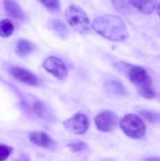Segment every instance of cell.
Returning <instances> with one entry per match:
<instances>
[{
    "mask_svg": "<svg viewBox=\"0 0 160 161\" xmlns=\"http://www.w3.org/2000/svg\"><path fill=\"white\" fill-rule=\"evenodd\" d=\"M91 26L96 33L110 41L123 42L128 38V31L124 21L112 14L96 17Z\"/></svg>",
    "mask_w": 160,
    "mask_h": 161,
    "instance_id": "obj_1",
    "label": "cell"
},
{
    "mask_svg": "<svg viewBox=\"0 0 160 161\" xmlns=\"http://www.w3.org/2000/svg\"><path fill=\"white\" fill-rule=\"evenodd\" d=\"M126 69V74L132 84L135 85L138 92L145 99H153L157 93L153 88V82L148 72L141 66H132Z\"/></svg>",
    "mask_w": 160,
    "mask_h": 161,
    "instance_id": "obj_2",
    "label": "cell"
},
{
    "mask_svg": "<svg viewBox=\"0 0 160 161\" xmlns=\"http://www.w3.org/2000/svg\"><path fill=\"white\" fill-rule=\"evenodd\" d=\"M121 129L129 138L139 140L144 137L146 126L142 119L135 114H126L120 123Z\"/></svg>",
    "mask_w": 160,
    "mask_h": 161,
    "instance_id": "obj_3",
    "label": "cell"
},
{
    "mask_svg": "<svg viewBox=\"0 0 160 161\" xmlns=\"http://www.w3.org/2000/svg\"><path fill=\"white\" fill-rule=\"evenodd\" d=\"M66 20L69 25L78 32L85 34L91 29V22L86 12L79 7L71 5L65 12Z\"/></svg>",
    "mask_w": 160,
    "mask_h": 161,
    "instance_id": "obj_4",
    "label": "cell"
},
{
    "mask_svg": "<svg viewBox=\"0 0 160 161\" xmlns=\"http://www.w3.org/2000/svg\"><path fill=\"white\" fill-rule=\"evenodd\" d=\"M63 126L67 131L75 135L85 134L90 126V121L87 115L83 113H76L73 117L63 122Z\"/></svg>",
    "mask_w": 160,
    "mask_h": 161,
    "instance_id": "obj_5",
    "label": "cell"
},
{
    "mask_svg": "<svg viewBox=\"0 0 160 161\" xmlns=\"http://www.w3.org/2000/svg\"><path fill=\"white\" fill-rule=\"evenodd\" d=\"M94 123L99 131L108 133L113 131L117 127L119 124V118L117 114L112 111H104L95 117Z\"/></svg>",
    "mask_w": 160,
    "mask_h": 161,
    "instance_id": "obj_6",
    "label": "cell"
},
{
    "mask_svg": "<svg viewBox=\"0 0 160 161\" xmlns=\"http://www.w3.org/2000/svg\"><path fill=\"white\" fill-rule=\"evenodd\" d=\"M42 66L48 73H50L59 80L65 79L68 75V70L65 63L57 57L47 58L43 61Z\"/></svg>",
    "mask_w": 160,
    "mask_h": 161,
    "instance_id": "obj_7",
    "label": "cell"
},
{
    "mask_svg": "<svg viewBox=\"0 0 160 161\" xmlns=\"http://www.w3.org/2000/svg\"><path fill=\"white\" fill-rule=\"evenodd\" d=\"M9 73L14 78H16L17 80H19L22 83H25V84H27L30 86L38 85L37 76L33 73H31L30 71H28L25 68L12 67L9 69Z\"/></svg>",
    "mask_w": 160,
    "mask_h": 161,
    "instance_id": "obj_8",
    "label": "cell"
},
{
    "mask_svg": "<svg viewBox=\"0 0 160 161\" xmlns=\"http://www.w3.org/2000/svg\"><path fill=\"white\" fill-rule=\"evenodd\" d=\"M28 139L29 141L41 148H46V149H52L55 147V142L52 140V138L44 133V132H41V131H36V132H32L28 135Z\"/></svg>",
    "mask_w": 160,
    "mask_h": 161,
    "instance_id": "obj_9",
    "label": "cell"
},
{
    "mask_svg": "<svg viewBox=\"0 0 160 161\" xmlns=\"http://www.w3.org/2000/svg\"><path fill=\"white\" fill-rule=\"evenodd\" d=\"M33 111L34 113L41 119L47 122H55L56 118L53 114L51 108L42 101H36L33 104Z\"/></svg>",
    "mask_w": 160,
    "mask_h": 161,
    "instance_id": "obj_10",
    "label": "cell"
},
{
    "mask_svg": "<svg viewBox=\"0 0 160 161\" xmlns=\"http://www.w3.org/2000/svg\"><path fill=\"white\" fill-rule=\"evenodd\" d=\"M157 0H131L132 8L143 14H151L157 8Z\"/></svg>",
    "mask_w": 160,
    "mask_h": 161,
    "instance_id": "obj_11",
    "label": "cell"
},
{
    "mask_svg": "<svg viewBox=\"0 0 160 161\" xmlns=\"http://www.w3.org/2000/svg\"><path fill=\"white\" fill-rule=\"evenodd\" d=\"M4 8L6 13L8 16L14 19H21V20L25 18V14L21 7L14 0H4Z\"/></svg>",
    "mask_w": 160,
    "mask_h": 161,
    "instance_id": "obj_12",
    "label": "cell"
},
{
    "mask_svg": "<svg viewBox=\"0 0 160 161\" xmlns=\"http://www.w3.org/2000/svg\"><path fill=\"white\" fill-rule=\"evenodd\" d=\"M35 48V45L27 41V40H19V42H17V45H16V54L19 56V57H25L27 56L28 54H30Z\"/></svg>",
    "mask_w": 160,
    "mask_h": 161,
    "instance_id": "obj_13",
    "label": "cell"
},
{
    "mask_svg": "<svg viewBox=\"0 0 160 161\" xmlns=\"http://www.w3.org/2000/svg\"><path fill=\"white\" fill-rule=\"evenodd\" d=\"M105 88H106V91L109 93H112V94H118V95H122V94H124L125 93V91H124V88L123 87V85L117 81V80H110V81H108L106 84H105Z\"/></svg>",
    "mask_w": 160,
    "mask_h": 161,
    "instance_id": "obj_14",
    "label": "cell"
},
{
    "mask_svg": "<svg viewBox=\"0 0 160 161\" xmlns=\"http://www.w3.org/2000/svg\"><path fill=\"white\" fill-rule=\"evenodd\" d=\"M112 3L115 8L124 14H126L133 9L131 0H112Z\"/></svg>",
    "mask_w": 160,
    "mask_h": 161,
    "instance_id": "obj_15",
    "label": "cell"
},
{
    "mask_svg": "<svg viewBox=\"0 0 160 161\" xmlns=\"http://www.w3.org/2000/svg\"><path fill=\"white\" fill-rule=\"evenodd\" d=\"M14 30L13 24L8 19H4L0 22V36L2 38L9 37Z\"/></svg>",
    "mask_w": 160,
    "mask_h": 161,
    "instance_id": "obj_16",
    "label": "cell"
},
{
    "mask_svg": "<svg viewBox=\"0 0 160 161\" xmlns=\"http://www.w3.org/2000/svg\"><path fill=\"white\" fill-rule=\"evenodd\" d=\"M141 116L149 123H160V114L151 110H141Z\"/></svg>",
    "mask_w": 160,
    "mask_h": 161,
    "instance_id": "obj_17",
    "label": "cell"
},
{
    "mask_svg": "<svg viewBox=\"0 0 160 161\" xmlns=\"http://www.w3.org/2000/svg\"><path fill=\"white\" fill-rule=\"evenodd\" d=\"M12 147L6 144H0V161H5L8 159L12 154Z\"/></svg>",
    "mask_w": 160,
    "mask_h": 161,
    "instance_id": "obj_18",
    "label": "cell"
},
{
    "mask_svg": "<svg viewBox=\"0 0 160 161\" xmlns=\"http://www.w3.org/2000/svg\"><path fill=\"white\" fill-rule=\"evenodd\" d=\"M45 8H47L50 10L57 11L60 8L59 1L58 0H39Z\"/></svg>",
    "mask_w": 160,
    "mask_h": 161,
    "instance_id": "obj_19",
    "label": "cell"
},
{
    "mask_svg": "<svg viewBox=\"0 0 160 161\" xmlns=\"http://www.w3.org/2000/svg\"><path fill=\"white\" fill-rule=\"evenodd\" d=\"M68 148H70L72 150V152L76 153V152H81L85 149L88 148V144L86 142H74V143H70L67 145Z\"/></svg>",
    "mask_w": 160,
    "mask_h": 161,
    "instance_id": "obj_20",
    "label": "cell"
},
{
    "mask_svg": "<svg viewBox=\"0 0 160 161\" xmlns=\"http://www.w3.org/2000/svg\"><path fill=\"white\" fill-rule=\"evenodd\" d=\"M54 29H56L57 31H58L61 35H62V31L66 32V27L63 25V24L58 23V21H56V22L54 23Z\"/></svg>",
    "mask_w": 160,
    "mask_h": 161,
    "instance_id": "obj_21",
    "label": "cell"
},
{
    "mask_svg": "<svg viewBox=\"0 0 160 161\" xmlns=\"http://www.w3.org/2000/svg\"><path fill=\"white\" fill-rule=\"evenodd\" d=\"M144 161H160V158H149Z\"/></svg>",
    "mask_w": 160,
    "mask_h": 161,
    "instance_id": "obj_22",
    "label": "cell"
},
{
    "mask_svg": "<svg viewBox=\"0 0 160 161\" xmlns=\"http://www.w3.org/2000/svg\"><path fill=\"white\" fill-rule=\"evenodd\" d=\"M14 161H29L27 158H22V159H18V160H14Z\"/></svg>",
    "mask_w": 160,
    "mask_h": 161,
    "instance_id": "obj_23",
    "label": "cell"
},
{
    "mask_svg": "<svg viewBox=\"0 0 160 161\" xmlns=\"http://www.w3.org/2000/svg\"><path fill=\"white\" fill-rule=\"evenodd\" d=\"M157 13H158V15H159L160 17V4L158 5V7H157Z\"/></svg>",
    "mask_w": 160,
    "mask_h": 161,
    "instance_id": "obj_24",
    "label": "cell"
}]
</instances>
